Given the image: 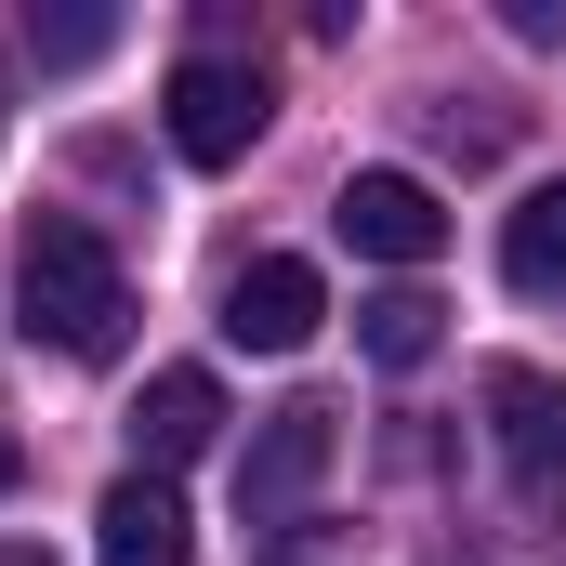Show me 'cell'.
<instances>
[{
  "instance_id": "cell-1",
  "label": "cell",
  "mask_w": 566,
  "mask_h": 566,
  "mask_svg": "<svg viewBox=\"0 0 566 566\" xmlns=\"http://www.w3.org/2000/svg\"><path fill=\"white\" fill-rule=\"evenodd\" d=\"M13 329L53 343V356H80V369L119 356V329H133V277H119L106 224H80V211H40V224H27V251H13Z\"/></svg>"
},
{
  "instance_id": "cell-2",
  "label": "cell",
  "mask_w": 566,
  "mask_h": 566,
  "mask_svg": "<svg viewBox=\"0 0 566 566\" xmlns=\"http://www.w3.org/2000/svg\"><path fill=\"white\" fill-rule=\"evenodd\" d=\"M277 119V93H264V66H238V53H185L171 66V93H158V133L185 171H238L251 145Z\"/></svg>"
},
{
  "instance_id": "cell-3",
  "label": "cell",
  "mask_w": 566,
  "mask_h": 566,
  "mask_svg": "<svg viewBox=\"0 0 566 566\" xmlns=\"http://www.w3.org/2000/svg\"><path fill=\"white\" fill-rule=\"evenodd\" d=\"M343 461V409L329 396H290L277 422L251 434V461H238V501H251V527H290L303 501H316V474Z\"/></svg>"
},
{
  "instance_id": "cell-4",
  "label": "cell",
  "mask_w": 566,
  "mask_h": 566,
  "mask_svg": "<svg viewBox=\"0 0 566 566\" xmlns=\"http://www.w3.org/2000/svg\"><path fill=\"white\" fill-rule=\"evenodd\" d=\"M329 224H343L356 264H434V251H448V211H434L422 171H343Z\"/></svg>"
},
{
  "instance_id": "cell-5",
  "label": "cell",
  "mask_w": 566,
  "mask_h": 566,
  "mask_svg": "<svg viewBox=\"0 0 566 566\" xmlns=\"http://www.w3.org/2000/svg\"><path fill=\"white\" fill-rule=\"evenodd\" d=\"M316 316H329V277H316L303 251H264V264L224 277V343H238V356H303Z\"/></svg>"
},
{
  "instance_id": "cell-6",
  "label": "cell",
  "mask_w": 566,
  "mask_h": 566,
  "mask_svg": "<svg viewBox=\"0 0 566 566\" xmlns=\"http://www.w3.org/2000/svg\"><path fill=\"white\" fill-rule=\"evenodd\" d=\"M488 422H501L514 488L554 501V488H566V382H554V369H488Z\"/></svg>"
},
{
  "instance_id": "cell-7",
  "label": "cell",
  "mask_w": 566,
  "mask_h": 566,
  "mask_svg": "<svg viewBox=\"0 0 566 566\" xmlns=\"http://www.w3.org/2000/svg\"><path fill=\"white\" fill-rule=\"evenodd\" d=\"M185 501H171V474H119L106 488V514H93V566H185Z\"/></svg>"
},
{
  "instance_id": "cell-8",
  "label": "cell",
  "mask_w": 566,
  "mask_h": 566,
  "mask_svg": "<svg viewBox=\"0 0 566 566\" xmlns=\"http://www.w3.org/2000/svg\"><path fill=\"white\" fill-rule=\"evenodd\" d=\"M211 434H224V382H211V369H158V382L133 396V448H145V474L198 461Z\"/></svg>"
},
{
  "instance_id": "cell-9",
  "label": "cell",
  "mask_w": 566,
  "mask_h": 566,
  "mask_svg": "<svg viewBox=\"0 0 566 566\" xmlns=\"http://www.w3.org/2000/svg\"><path fill=\"white\" fill-rule=\"evenodd\" d=\"M501 277L527 290V303H541V290H566V185H527V211L501 224Z\"/></svg>"
},
{
  "instance_id": "cell-10",
  "label": "cell",
  "mask_w": 566,
  "mask_h": 566,
  "mask_svg": "<svg viewBox=\"0 0 566 566\" xmlns=\"http://www.w3.org/2000/svg\"><path fill=\"white\" fill-rule=\"evenodd\" d=\"M356 343H369L382 369H422V356H434V303H422V290H382V303H356Z\"/></svg>"
},
{
  "instance_id": "cell-11",
  "label": "cell",
  "mask_w": 566,
  "mask_h": 566,
  "mask_svg": "<svg viewBox=\"0 0 566 566\" xmlns=\"http://www.w3.org/2000/svg\"><path fill=\"white\" fill-rule=\"evenodd\" d=\"M106 40H119V13H27V53L40 66H93Z\"/></svg>"
},
{
  "instance_id": "cell-12",
  "label": "cell",
  "mask_w": 566,
  "mask_h": 566,
  "mask_svg": "<svg viewBox=\"0 0 566 566\" xmlns=\"http://www.w3.org/2000/svg\"><path fill=\"white\" fill-rule=\"evenodd\" d=\"M13 488H27V434L0 422V501H13Z\"/></svg>"
},
{
  "instance_id": "cell-13",
  "label": "cell",
  "mask_w": 566,
  "mask_h": 566,
  "mask_svg": "<svg viewBox=\"0 0 566 566\" xmlns=\"http://www.w3.org/2000/svg\"><path fill=\"white\" fill-rule=\"evenodd\" d=\"M0 566H53V554H40V541H0Z\"/></svg>"
}]
</instances>
